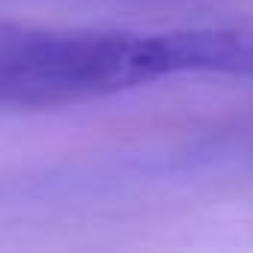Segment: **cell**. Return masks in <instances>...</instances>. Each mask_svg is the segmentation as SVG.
Returning <instances> with one entry per match:
<instances>
[{
    "label": "cell",
    "mask_w": 253,
    "mask_h": 253,
    "mask_svg": "<svg viewBox=\"0 0 253 253\" xmlns=\"http://www.w3.org/2000/svg\"><path fill=\"white\" fill-rule=\"evenodd\" d=\"M164 78L155 33L45 30L0 18V104L63 107Z\"/></svg>",
    "instance_id": "1"
}]
</instances>
